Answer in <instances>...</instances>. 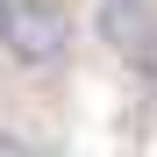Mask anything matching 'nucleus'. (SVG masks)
Here are the masks:
<instances>
[{
  "label": "nucleus",
  "instance_id": "1",
  "mask_svg": "<svg viewBox=\"0 0 157 157\" xmlns=\"http://www.w3.org/2000/svg\"><path fill=\"white\" fill-rule=\"evenodd\" d=\"M0 50H7L14 64H57L71 50V14L57 7V0H0Z\"/></svg>",
  "mask_w": 157,
  "mask_h": 157
},
{
  "label": "nucleus",
  "instance_id": "2",
  "mask_svg": "<svg viewBox=\"0 0 157 157\" xmlns=\"http://www.w3.org/2000/svg\"><path fill=\"white\" fill-rule=\"evenodd\" d=\"M100 36H107L121 57H136V64H150V71H157V21L136 7V0H107V14H100Z\"/></svg>",
  "mask_w": 157,
  "mask_h": 157
}]
</instances>
